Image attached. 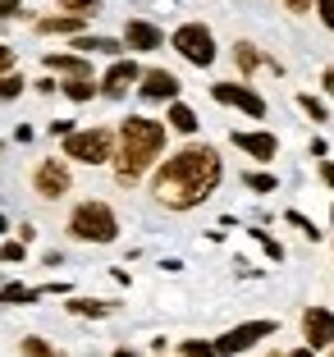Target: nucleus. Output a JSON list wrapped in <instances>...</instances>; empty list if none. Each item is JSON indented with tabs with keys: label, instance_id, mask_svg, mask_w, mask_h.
<instances>
[{
	"label": "nucleus",
	"instance_id": "f257e3e1",
	"mask_svg": "<svg viewBox=\"0 0 334 357\" xmlns=\"http://www.w3.org/2000/svg\"><path fill=\"white\" fill-rule=\"evenodd\" d=\"M215 183H220V156H215V147H183L179 156H169L165 165L156 169L151 192H156L160 206L188 211V206H197V202H206L211 192H215Z\"/></svg>",
	"mask_w": 334,
	"mask_h": 357
},
{
	"label": "nucleus",
	"instance_id": "f03ea898",
	"mask_svg": "<svg viewBox=\"0 0 334 357\" xmlns=\"http://www.w3.org/2000/svg\"><path fill=\"white\" fill-rule=\"evenodd\" d=\"M160 151H165V124L142 119V115L124 119V124H119V165H115L119 183H137Z\"/></svg>",
	"mask_w": 334,
	"mask_h": 357
},
{
	"label": "nucleus",
	"instance_id": "7ed1b4c3",
	"mask_svg": "<svg viewBox=\"0 0 334 357\" xmlns=\"http://www.w3.org/2000/svg\"><path fill=\"white\" fill-rule=\"evenodd\" d=\"M69 234L83 238V243H110L119 234V220L105 202H83V206L69 215Z\"/></svg>",
	"mask_w": 334,
	"mask_h": 357
},
{
	"label": "nucleus",
	"instance_id": "20e7f679",
	"mask_svg": "<svg viewBox=\"0 0 334 357\" xmlns=\"http://www.w3.org/2000/svg\"><path fill=\"white\" fill-rule=\"evenodd\" d=\"M110 147H115V133H110V128L64 133V151H69V160H83V165H101V160H110Z\"/></svg>",
	"mask_w": 334,
	"mask_h": 357
},
{
	"label": "nucleus",
	"instance_id": "39448f33",
	"mask_svg": "<svg viewBox=\"0 0 334 357\" xmlns=\"http://www.w3.org/2000/svg\"><path fill=\"white\" fill-rule=\"evenodd\" d=\"M174 51L183 55L188 64L206 69V64L215 60V37H211V28H206V23H183V28L174 32Z\"/></svg>",
	"mask_w": 334,
	"mask_h": 357
},
{
	"label": "nucleus",
	"instance_id": "423d86ee",
	"mask_svg": "<svg viewBox=\"0 0 334 357\" xmlns=\"http://www.w3.org/2000/svg\"><path fill=\"white\" fill-rule=\"evenodd\" d=\"M266 335H275L271 321H248V326H234L229 335H220V339H215V357H234V353L252 348L257 339H266Z\"/></svg>",
	"mask_w": 334,
	"mask_h": 357
},
{
	"label": "nucleus",
	"instance_id": "0eeeda50",
	"mask_svg": "<svg viewBox=\"0 0 334 357\" xmlns=\"http://www.w3.org/2000/svg\"><path fill=\"white\" fill-rule=\"evenodd\" d=\"M211 96H215L220 105H238V110H248L252 119H261L266 115V101L257 92H252V87H238V83H215L211 87Z\"/></svg>",
	"mask_w": 334,
	"mask_h": 357
},
{
	"label": "nucleus",
	"instance_id": "6e6552de",
	"mask_svg": "<svg viewBox=\"0 0 334 357\" xmlns=\"http://www.w3.org/2000/svg\"><path fill=\"white\" fill-rule=\"evenodd\" d=\"M303 335H307V344H312V348H330L334 344V312H325V307H307Z\"/></svg>",
	"mask_w": 334,
	"mask_h": 357
},
{
	"label": "nucleus",
	"instance_id": "1a4fd4ad",
	"mask_svg": "<svg viewBox=\"0 0 334 357\" xmlns=\"http://www.w3.org/2000/svg\"><path fill=\"white\" fill-rule=\"evenodd\" d=\"M32 183H37L42 197H64V192H69V165H64V160H42V169H37Z\"/></svg>",
	"mask_w": 334,
	"mask_h": 357
},
{
	"label": "nucleus",
	"instance_id": "9d476101",
	"mask_svg": "<svg viewBox=\"0 0 334 357\" xmlns=\"http://www.w3.org/2000/svg\"><path fill=\"white\" fill-rule=\"evenodd\" d=\"M137 83H142L146 101H174V96H179V78L169 74V69H146Z\"/></svg>",
	"mask_w": 334,
	"mask_h": 357
},
{
	"label": "nucleus",
	"instance_id": "9b49d317",
	"mask_svg": "<svg viewBox=\"0 0 334 357\" xmlns=\"http://www.w3.org/2000/svg\"><path fill=\"white\" fill-rule=\"evenodd\" d=\"M160 42H165V37H160L156 23H146V19H128V28H124V46H128V51H156Z\"/></svg>",
	"mask_w": 334,
	"mask_h": 357
},
{
	"label": "nucleus",
	"instance_id": "f8f14e48",
	"mask_svg": "<svg viewBox=\"0 0 334 357\" xmlns=\"http://www.w3.org/2000/svg\"><path fill=\"white\" fill-rule=\"evenodd\" d=\"M137 78H142V69H137L133 60H119V64H110V74L101 78V92H105V96H124L128 87L137 83Z\"/></svg>",
	"mask_w": 334,
	"mask_h": 357
},
{
	"label": "nucleus",
	"instance_id": "ddd939ff",
	"mask_svg": "<svg viewBox=\"0 0 334 357\" xmlns=\"http://www.w3.org/2000/svg\"><path fill=\"white\" fill-rule=\"evenodd\" d=\"M234 147H243L248 156H257V160H275L280 142H275L271 133H234Z\"/></svg>",
	"mask_w": 334,
	"mask_h": 357
},
{
	"label": "nucleus",
	"instance_id": "4468645a",
	"mask_svg": "<svg viewBox=\"0 0 334 357\" xmlns=\"http://www.w3.org/2000/svg\"><path fill=\"white\" fill-rule=\"evenodd\" d=\"M169 128H179V133H197V115H192L183 101L169 105Z\"/></svg>",
	"mask_w": 334,
	"mask_h": 357
},
{
	"label": "nucleus",
	"instance_id": "2eb2a0df",
	"mask_svg": "<svg viewBox=\"0 0 334 357\" xmlns=\"http://www.w3.org/2000/svg\"><path fill=\"white\" fill-rule=\"evenodd\" d=\"M83 19H87V14H60V19H42L37 28H42V32H78Z\"/></svg>",
	"mask_w": 334,
	"mask_h": 357
},
{
	"label": "nucleus",
	"instance_id": "dca6fc26",
	"mask_svg": "<svg viewBox=\"0 0 334 357\" xmlns=\"http://www.w3.org/2000/svg\"><path fill=\"white\" fill-rule=\"evenodd\" d=\"M46 64H51V69H64V74H73V78H87V60H78V55H46Z\"/></svg>",
	"mask_w": 334,
	"mask_h": 357
},
{
	"label": "nucleus",
	"instance_id": "f3484780",
	"mask_svg": "<svg viewBox=\"0 0 334 357\" xmlns=\"http://www.w3.org/2000/svg\"><path fill=\"white\" fill-rule=\"evenodd\" d=\"M32 298H37V289H28V284H5V289H0V303L10 307V303H32Z\"/></svg>",
	"mask_w": 334,
	"mask_h": 357
},
{
	"label": "nucleus",
	"instance_id": "a211bd4d",
	"mask_svg": "<svg viewBox=\"0 0 334 357\" xmlns=\"http://www.w3.org/2000/svg\"><path fill=\"white\" fill-rule=\"evenodd\" d=\"M92 78H69V83H64V96H69V101H92Z\"/></svg>",
	"mask_w": 334,
	"mask_h": 357
},
{
	"label": "nucleus",
	"instance_id": "6ab92c4d",
	"mask_svg": "<svg viewBox=\"0 0 334 357\" xmlns=\"http://www.w3.org/2000/svg\"><path fill=\"white\" fill-rule=\"evenodd\" d=\"M234 60H238L243 69H248V74H252V69L261 64V55H257V46H252V42H238V46H234Z\"/></svg>",
	"mask_w": 334,
	"mask_h": 357
},
{
	"label": "nucleus",
	"instance_id": "aec40b11",
	"mask_svg": "<svg viewBox=\"0 0 334 357\" xmlns=\"http://www.w3.org/2000/svg\"><path fill=\"white\" fill-rule=\"evenodd\" d=\"M73 51H119V42H110V37H78Z\"/></svg>",
	"mask_w": 334,
	"mask_h": 357
},
{
	"label": "nucleus",
	"instance_id": "412c9836",
	"mask_svg": "<svg viewBox=\"0 0 334 357\" xmlns=\"http://www.w3.org/2000/svg\"><path fill=\"white\" fill-rule=\"evenodd\" d=\"M69 312H78V316H105L110 307H105V303H92V298H73Z\"/></svg>",
	"mask_w": 334,
	"mask_h": 357
},
{
	"label": "nucleus",
	"instance_id": "4be33fe9",
	"mask_svg": "<svg viewBox=\"0 0 334 357\" xmlns=\"http://www.w3.org/2000/svg\"><path fill=\"white\" fill-rule=\"evenodd\" d=\"M23 92V78L19 74H0V101H14Z\"/></svg>",
	"mask_w": 334,
	"mask_h": 357
},
{
	"label": "nucleus",
	"instance_id": "5701e85b",
	"mask_svg": "<svg viewBox=\"0 0 334 357\" xmlns=\"http://www.w3.org/2000/svg\"><path fill=\"white\" fill-rule=\"evenodd\" d=\"M64 14H96L101 10V0H60Z\"/></svg>",
	"mask_w": 334,
	"mask_h": 357
},
{
	"label": "nucleus",
	"instance_id": "b1692460",
	"mask_svg": "<svg viewBox=\"0 0 334 357\" xmlns=\"http://www.w3.org/2000/svg\"><path fill=\"white\" fill-rule=\"evenodd\" d=\"M183 357H215V344H202V339H188V344H183Z\"/></svg>",
	"mask_w": 334,
	"mask_h": 357
},
{
	"label": "nucleus",
	"instance_id": "393cba45",
	"mask_svg": "<svg viewBox=\"0 0 334 357\" xmlns=\"http://www.w3.org/2000/svg\"><path fill=\"white\" fill-rule=\"evenodd\" d=\"M252 192H275V174H248Z\"/></svg>",
	"mask_w": 334,
	"mask_h": 357
},
{
	"label": "nucleus",
	"instance_id": "a878e982",
	"mask_svg": "<svg viewBox=\"0 0 334 357\" xmlns=\"http://www.w3.org/2000/svg\"><path fill=\"white\" fill-rule=\"evenodd\" d=\"M23 357H55V353L42 344V339H23Z\"/></svg>",
	"mask_w": 334,
	"mask_h": 357
},
{
	"label": "nucleus",
	"instance_id": "bb28decb",
	"mask_svg": "<svg viewBox=\"0 0 334 357\" xmlns=\"http://www.w3.org/2000/svg\"><path fill=\"white\" fill-rule=\"evenodd\" d=\"M0 261H23V243H5L0 248Z\"/></svg>",
	"mask_w": 334,
	"mask_h": 357
},
{
	"label": "nucleus",
	"instance_id": "cd10ccee",
	"mask_svg": "<svg viewBox=\"0 0 334 357\" xmlns=\"http://www.w3.org/2000/svg\"><path fill=\"white\" fill-rule=\"evenodd\" d=\"M316 10H321V23L334 28V0H316Z\"/></svg>",
	"mask_w": 334,
	"mask_h": 357
},
{
	"label": "nucleus",
	"instance_id": "c85d7f7f",
	"mask_svg": "<svg viewBox=\"0 0 334 357\" xmlns=\"http://www.w3.org/2000/svg\"><path fill=\"white\" fill-rule=\"evenodd\" d=\"M303 110H307L312 119H325V105H321V101H312V96H303Z\"/></svg>",
	"mask_w": 334,
	"mask_h": 357
},
{
	"label": "nucleus",
	"instance_id": "c756f323",
	"mask_svg": "<svg viewBox=\"0 0 334 357\" xmlns=\"http://www.w3.org/2000/svg\"><path fill=\"white\" fill-rule=\"evenodd\" d=\"M10 14H19V0H0V19H10Z\"/></svg>",
	"mask_w": 334,
	"mask_h": 357
},
{
	"label": "nucleus",
	"instance_id": "7c9ffc66",
	"mask_svg": "<svg viewBox=\"0 0 334 357\" xmlns=\"http://www.w3.org/2000/svg\"><path fill=\"white\" fill-rule=\"evenodd\" d=\"M10 64H14V51H10V46H0V69H10Z\"/></svg>",
	"mask_w": 334,
	"mask_h": 357
},
{
	"label": "nucleus",
	"instance_id": "2f4dec72",
	"mask_svg": "<svg viewBox=\"0 0 334 357\" xmlns=\"http://www.w3.org/2000/svg\"><path fill=\"white\" fill-rule=\"evenodd\" d=\"M321 174H325V183L334 188V160H325V165H321Z\"/></svg>",
	"mask_w": 334,
	"mask_h": 357
},
{
	"label": "nucleus",
	"instance_id": "473e14b6",
	"mask_svg": "<svg viewBox=\"0 0 334 357\" xmlns=\"http://www.w3.org/2000/svg\"><path fill=\"white\" fill-rule=\"evenodd\" d=\"M284 5H289V10H293V14H303V10H307V5H312V0H284Z\"/></svg>",
	"mask_w": 334,
	"mask_h": 357
},
{
	"label": "nucleus",
	"instance_id": "72a5a7b5",
	"mask_svg": "<svg viewBox=\"0 0 334 357\" xmlns=\"http://www.w3.org/2000/svg\"><path fill=\"white\" fill-rule=\"evenodd\" d=\"M289 357H316V348H298V353H289Z\"/></svg>",
	"mask_w": 334,
	"mask_h": 357
},
{
	"label": "nucleus",
	"instance_id": "f704fd0d",
	"mask_svg": "<svg viewBox=\"0 0 334 357\" xmlns=\"http://www.w3.org/2000/svg\"><path fill=\"white\" fill-rule=\"evenodd\" d=\"M115 357H133V353H128V348H119V353H115Z\"/></svg>",
	"mask_w": 334,
	"mask_h": 357
},
{
	"label": "nucleus",
	"instance_id": "c9c22d12",
	"mask_svg": "<svg viewBox=\"0 0 334 357\" xmlns=\"http://www.w3.org/2000/svg\"><path fill=\"white\" fill-rule=\"evenodd\" d=\"M0 234H5V215H0Z\"/></svg>",
	"mask_w": 334,
	"mask_h": 357
}]
</instances>
